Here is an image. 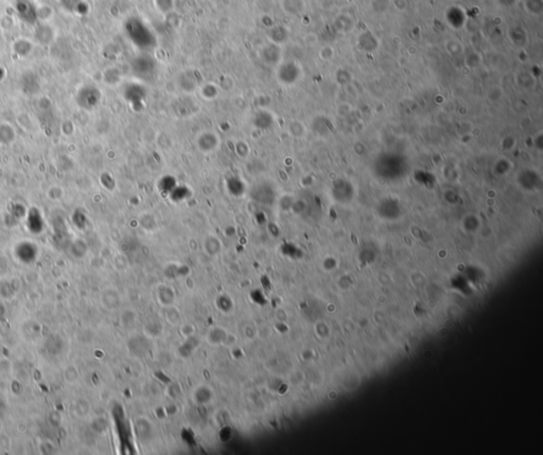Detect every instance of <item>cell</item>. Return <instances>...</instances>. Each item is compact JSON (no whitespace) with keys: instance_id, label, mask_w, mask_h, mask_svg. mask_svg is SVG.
<instances>
[{"instance_id":"cell-2","label":"cell","mask_w":543,"mask_h":455,"mask_svg":"<svg viewBox=\"0 0 543 455\" xmlns=\"http://www.w3.org/2000/svg\"><path fill=\"white\" fill-rule=\"evenodd\" d=\"M35 39L40 41L41 45H47L49 42L52 41L54 32L53 29L47 23H40L39 26H36L34 30Z\"/></svg>"},{"instance_id":"cell-1","label":"cell","mask_w":543,"mask_h":455,"mask_svg":"<svg viewBox=\"0 0 543 455\" xmlns=\"http://www.w3.org/2000/svg\"><path fill=\"white\" fill-rule=\"evenodd\" d=\"M15 9L20 20L28 23L34 24L38 18V9L30 0H17L15 3Z\"/></svg>"}]
</instances>
